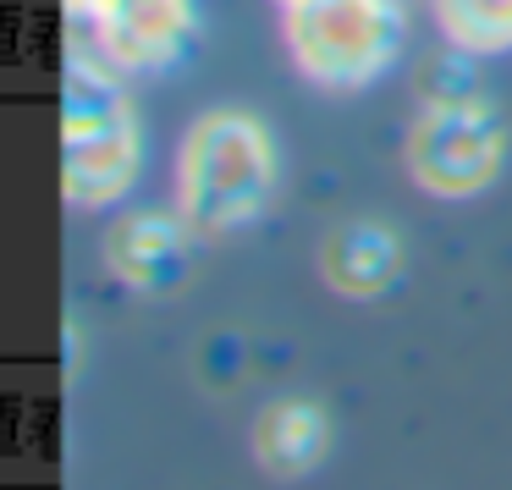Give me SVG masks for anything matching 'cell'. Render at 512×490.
I'll list each match as a JSON object with an SVG mask.
<instances>
[{"instance_id":"obj_9","label":"cell","mask_w":512,"mask_h":490,"mask_svg":"<svg viewBox=\"0 0 512 490\" xmlns=\"http://www.w3.org/2000/svg\"><path fill=\"white\" fill-rule=\"evenodd\" d=\"M446 45H463L474 56L512 50V0H430Z\"/></svg>"},{"instance_id":"obj_11","label":"cell","mask_w":512,"mask_h":490,"mask_svg":"<svg viewBox=\"0 0 512 490\" xmlns=\"http://www.w3.org/2000/svg\"><path fill=\"white\" fill-rule=\"evenodd\" d=\"M111 6H116V0H67V17H72V28H83V34H89V28L100 23Z\"/></svg>"},{"instance_id":"obj_10","label":"cell","mask_w":512,"mask_h":490,"mask_svg":"<svg viewBox=\"0 0 512 490\" xmlns=\"http://www.w3.org/2000/svg\"><path fill=\"white\" fill-rule=\"evenodd\" d=\"M419 94H424V105H463V100H479L474 50L452 45V50H435V56H424V67H419Z\"/></svg>"},{"instance_id":"obj_12","label":"cell","mask_w":512,"mask_h":490,"mask_svg":"<svg viewBox=\"0 0 512 490\" xmlns=\"http://www.w3.org/2000/svg\"><path fill=\"white\" fill-rule=\"evenodd\" d=\"M281 6H287V0H281Z\"/></svg>"},{"instance_id":"obj_2","label":"cell","mask_w":512,"mask_h":490,"mask_svg":"<svg viewBox=\"0 0 512 490\" xmlns=\"http://www.w3.org/2000/svg\"><path fill=\"white\" fill-rule=\"evenodd\" d=\"M138 177V122L122 83L72 45L61 78V193L78 210L111 204Z\"/></svg>"},{"instance_id":"obj_7","label":"cell","mask_w":512,"mask_h":490,"mask_svg":"<svg viewBox=\"0 0 512 490\" xmlns=\"http://www.w3.org/2000/svg\"><path fill=\"white\" fill-rule=\"evenodd\" d=\"M320 276L342 298H380L402 276V243L380 221H342L320 243Z\"/></svg>"},{"instance_id":"obj_4","label":"cell","mask_w":512,"mask_h":490,"mask_svg":"<svg viewBox=\"0 0 512 490\" xmlns=\"http://www.w3.org/2000/svg\"><path fill=\"white\" fill-rule=\"evenodd\" d=\"M507 155V122L490 100L463 105H424V116L408 127L402 166L435 199H474L490 188Z\"/></svg>"},{"instance_id":"obj_3","label":"cell","mask_w":512,"mask_h":490,"mask_svg":"<svg viewBox=\"0 0 512 490\" xmlns=\"http://www.w3.org/2000/svg\"><path fill=\"white\" fill-rule=\"evenodd\" d=\"M281 34L298 72L320 89H364L402 45L397 0H287Z\"/></svg>"},{"instance_id":"obj_5","label":"cell","mask_w":512,"mask_h":490,"mask_svg":"<svg viewBox=\"0 0 512 490\" xmlns=\"http://www.w3.org/2000/svg\"><path fill=\"white\" fill-rule=\"evenodd\" d=\"M193 226L188 215L171 210H133L105 232V265L122 287L144 298H166L193 276Z\"/></svg>"},{"instance_id":"obj_6","label":"cell","mask_w":512,"mask_h":490,"mask_svg":"<svg viewBox=\"0 0 512 490\" xmlns=\"http://www.w3.org/2000/svg\"><path fill=\"white\" fill-rule=\"evenodd\" d=\"M193 0H116L89 28V45L127 72H160L193 45Z\"/></svg>"},{"instance_id":"obj_1","label":"cell","mask_w":512,"mask_h":490,"mask_svg":"<svg viewBox=\"0 0 512 490\" xmlns=\"http://www.w3.org/2000/svg\"><path fill=\"white\" fill-rule=\"evenodd\" d=\"M276 188V144L248 111H204L177 149V210L199 237L259 221Z\"/></svg>"},{"instance_id":"obj_8","label":"cell","mask_w":512,"mask_h":490,"mask_svg":"<svg viewBox=\"0 0 512 490\" xmlns=\"http://www.w3.org/2000/svg\"><path fill=\"white\" fill-rule=\"evenodd\" d=\"M325 441H331V424L314 402H270L265 413L254 419V463L276 479H298L309 474L314 463L325 457Z\"/></svg>"}]
</instances>
